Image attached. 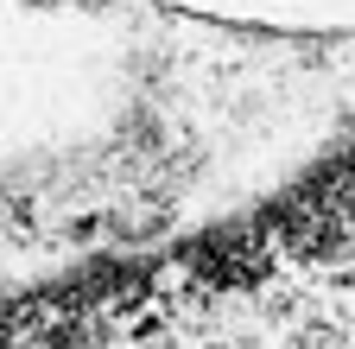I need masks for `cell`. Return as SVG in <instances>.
<instances>
[{
    "mask_svg": "<svg viewBox=\"0 0 355 349\" xmlns=\"http://www.w3.org/2000/svg\"><path fill=\"white\" fill-rule=\"evenodd\" d=\"M127 102V38L102 0H0V178L102 140Z\"/></svg>",
    "mask_w": 355,
    "mask_h": 349,
    "instance_id": "cell-1",
    "label": "cell"
}]
</instances>
